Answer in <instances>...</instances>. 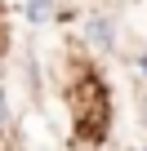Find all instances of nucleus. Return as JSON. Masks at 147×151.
I'll use <instances>...</instances> for the list:
<instances>
[{
  "label": "nucleus",
  "mask_w": 147,
  "mask_h": 151,
  "mask_svg": "<svg viewBox=\"0 0 147 151\" xmlns=\"http://www.w3.org/2000/svg\"><path fill=\"white\" fill-rule=\"evenodd\" d=\"M27 18H49V0H31V5H27Z\"/></svg>",
  "instance_id": "nucleus-1"
},
{
  "label": "nucleus",
  "mask_w": 147,
  "mask_h": 151,
  "mask_svg": "<svg viewBox=\"0 0 147 151\" xmlns=\"http://www.w3.org/2000/svg\"><path fill=\"white\" fill-rule=\"evenodd\" d=\"M0 124H5V98H0Z\"/></svg>",
  "instance_id": "nucleus-2"
},
{
  "label": "nucleus",
  "mask_w": 147,
  "mask_h": 151,
  "mask_svg": "<svg viewBox=\"0 0 147 151\" xmlns=\"http://www.w3.org/2000/svg\"><path fill=\"white\" fill-rule=\"evenodd\" d=\"M138 67H143V76H147V58H143V62H138Z\"/></svg>",
  "instance_id": "nucleus-3"
},
{
  "label": "nucleus",
  "mask_w": 147,
  "mask_h": 151,
  "mask_svg": "<svg viewBox=\"0 0 147 151\" xmlns=\"http://www.w3.org/2000/svg\"><path fill=\"white\" fill-rule=\"evenodd\" d=\"M143 120H147V102H143Z\"/></svg>",
  "instance_id": "nucleus-4"
}]
</instances>
